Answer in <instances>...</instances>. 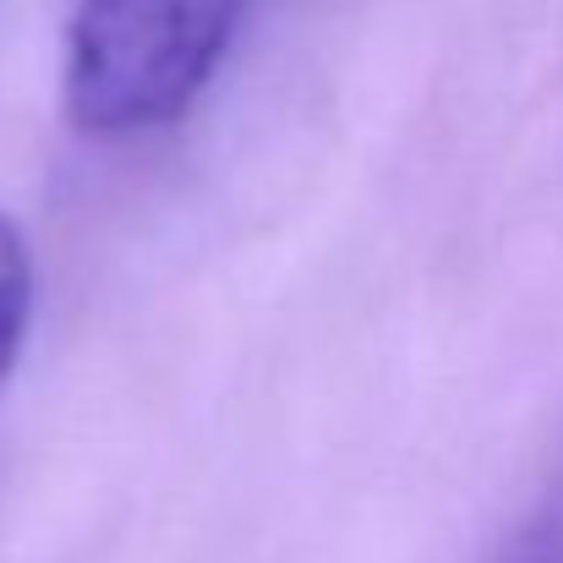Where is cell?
Segmentation results:
<instances>
[{"label":"cell","mask_w":563,"mask_h":563,"mask_svg":"<svg viewBox=\"0 0 563 563\" xmlns=\"http://www.w3.org/2000/svg\"><path fill=\"white\" fill-rule=\"evenodd\" d=\"M246 0H66L60 99L82 137L137 143L181 126L213 88Z\"/></svg>","instance_id":"6da1fadb"},{"label":"cell","mask_w":563,"mask_h":563,"mask_svg":"<svg viewBox=\"0 0 563 563\" xmlns=\"http://www.w3.org/2000/svg\"><path fill=\"white\" fill-rule=\"evenodd\" d=\"M33 246L16 230L11 213H0V388L11 383L22 351H27V329H33Z\"/></svg>","instance_id":"7a4b0ae2"},{"label":"cell","mask_w":563,"mask_h":563,"mask_svg":"<svg viewBox=\"0 0 563 563\" xmlns=\"http://www.w3.org/2000/svg\"><path fill=\"white\" fill-rule=\"evenodd\" d=\"M487 563H563V460Z\"/></svg>","instance_id":"3957f363"}]
</instances>
